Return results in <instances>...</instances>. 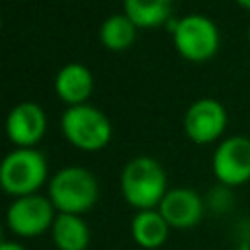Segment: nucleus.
<instances>
[{"mask_svg":"<svg viewBox=\"0 0 250 250\" xmlns=\"http://www.w3.org/2000/svg\"><path fill=\"white\" fill-rule=\"evenodd\" d=\"M57 209L49 197L33 193L16 197L6 211V225L10 232L20 238H33L51 230Z\"/></svg>","mask_w":250,"mask_h":250,"instance_id":"423d86ee","label":"nucleus"},{"mask_svg":"<svg viewBox=\"0 0 250 250\" xmlns=\"http://www.w3.org/2000/svg\"><path fill=\"white\" fill-rule=\"evenodd\" d=\"M174 0H123V14L137 27H156L170 20Z\"/></svg>","mask_w":250,"mask_h":250,"instance_id":"4468645a","label":"nucleus"},{"mask_svg":"<svg viewBox=\"0 0 250 250\" xmlns=\"http://www.w3.org/2000/svg\"><path fill=\"white\" fill-rule=\"evenodd\" d=\"M47 131V115L39 104L21 102L6 117V135L18 148H33Z\"/></svg>","mask_w":250,"mask_h":250,"instance_id":"1a4fd4ad","label":"nucleus"},{"mask_svg":"<svg viewBox=\"0 0 250 250\" xmlns=\"http://www.w3.org/2000/svg\"><path fill=\"white\" fill-rule=\"evenodd\" d=\"M172 39L176 51L191 62H203L219 51V29L203 14H188L172 21Z\"/></svg>","mask_w":250,"mask_h":250,"instance_id":"39448f33","label":"nucleus"},{"mask_svg":"<svg viewBox=\"0 0 250 250\" xmlns=\"http://www.w3.org/2000/svg\"><path fill=\"white\" fill-rule=\"evenodd\" d=\"M170 234V225L160 215L158 209L137 211L131 219V236L133 242L145 250L160 248Z\"/></svg>","mask_w":250,"mask_h":250,"instance_id":"f8f14e48","label":"nucleus"},{"mask_svg":"<svg viewBox=\"0 0 250 250\" xmlns=\"http://www.w3.org/2000/svg\"><path fill=\"white\" fill-rule=\"evenodd\" d=\"M211 168L223 186L236 188L246 184L250 180V139L234 135L221 141L213 152Z\"/></svg>","mask_w":250,"mask_h":250,"instance_id":"0eeeda50","label":"nucleus"},{"mask_svg":"<svg viewBox=\"0 0 250 250\" xmlns=\"http://www.w3.org/2000/svg\"><path fill=\"white\" fill-rule=\"evenodd\" d=\"M94 90V76L88 66L80 62L64 64L55 76V92L59 100L72 105H82Z\"/></svg>","mask_w":250,"mask_h":250,"instance_id":"9b49d317","label":"nucleus"},{"mask_svg":"<svg viewBox=\"0 0 250 250\" xmlns=\"http://www.w3.org/2000/svg\"><path fill=\"white\" fill-rule=\"evenodd\" d=\"M47 180V158L37 148H16L0 164V186L16 197L33 195Z\"/></svg>","mask_w":250,"mask_h":250,"instance_id":"7ed1b4c3","label":"nucleus"},{"mask_svg":"<svg viewBox=\"0 0 250 250\" xmlns=\"http://www.w3.org/2000/svg\"><path fill=\"white\" fill-rule=\"evenodd\" d=\"M61 131L72 146L86 152L107 146L113 133L107 115L88 104L68 107L61 117Z\"/></svg>","mask_w":250,"mask_h":250,"instance_id":"20e7f679","label":"nucleus"},{"mask_svg":"<svg viewBox=\"0 0 250 250\" xmlns=\"http://www.w3.org/2000/svg\"><path fill=\"white\" fill-rule=\"evenodd\" d=\"M160 215L166 219L170 229L188 230L199 225L205 207L201 195L191 188H172L166 191L158 205Z\"/></svg>","mask_w":250,"mask_h":250,"instance_id":"9d476101","label":"nucleus"},{"mask_svg":"<svg viewBox=\"0 0 250 250\" xmlns=\"http://www.w3.org/2000/svg\"><path fill=\"white\" fill-rule=\"evenodd\" d=\"M227 127L225 105L213 98L193 102L184 115V131L195 145H209L217 141Z\"/></svg>","mask_w":250,"mask_h":250,"instance_id":"6e6552de","label":"nucleus"},{"mask_svg":"<svg viewBox=\"0 0 250 250\" xmlns=\"http://www.w3.org/2000/svg\"><path fill=\"white\" fill-rule=\"evenodd\" d=\"M51 238L57 250H86L90 244V229L82 215L57 213Z\"/></svg>","mask_w":250,"mask_h":250,"instance_id":"ddd939ff","label":"nucleus"},{"mask_svg":"<svg viewBox=\"0 0 250 250\" xmlns=\"http://www.w3.org/2000/svg\"><path fill=\"white\" fill-rule=\"evenodd\" d=\"M236 4H240V6L246 8V10H250V0H236Z\"/></svg>","mask_w":250,"mask_h":250,"instance_id":"f3484780","label":"nucleus"},{"mask_svg":"<svg viewBox=\"0 0 250 250\" xmlns=\"http://www.w3.org/2000/svg\"><path fill=\"white\" fill-rule=\"evenodd\" d=\"M47 197L59 213L82 215L96 205L100 197V186L88 168L64 166L49 180Z\"/></svg>","mask_w":250,"mask_h":250,"instance_id":"f03ea898","label":"nucleus"},{"mask_svg":"<svg viewBox=\"0 0 250 250\" xmlns=\"http://www.w3.org/2000/svg\"><path fill=\"white\" fill-rule=\"evenodd\" d=\"M248 41H250V25H248Z\"/></svg>","mask_w":250,"mask_h":250,"instance_id":"6ab92c4d","label":"nucleus"},{"mask_svg":"<svg viewBox=\"0 0 250 250\" xmlns=\"http://www.w3.org/2000/svg\"><path fill=\"white\" fill-rule=\"evenodd\" d=\"M0 250H27V248H25L23 244L16 242V240H6V242H2Z\"/></svg>","mask_w":250,"mask_h":250,"instance_id":"dca6fc26","label":"nucleus"},{"mask_svg":"<svg viewBox=\"0 0 250 250\" xmlns=\"http://www.w3.org/2000/svg\"><path fill=\"white\" fill-rule=\"evenodd\" d=\"M123 199L137 211L158 209L162 197L166 195V172L158 160L152 156L131 158L119 178Z\"/></svg>","mask_w":250,"mask_h":250,"instance_id":"f257e3e1","label":"nucleus"},{"mask_svg":"<svg viewBox=\"0 0 250 250\" xmlns=\"http://www.w3.org/2000/svg\"><path fill=\"white\" fill-rule=\"evenodd\" d=\"M137 25L125 14H113L100 25V41L109 51H125L135 43Z\"/></svg>","mask_w":250,"mask_h":250,"instance_id":"2eb2a0df","label":"nucleus"},{"mask_svg":"<svg viewBox=\"0 0 250 250\" xmlns=\"http://www.w3.org/2000/svg\"><path fill=\"white\" fill-rule=\"evenodd\" d=\"M232 250H250V246H236V248H232Z\"/></svg>","mask_w":250,"mask_h":250,"instance_id":"a211bd4d","label":"nucleus"}]
</instances>
